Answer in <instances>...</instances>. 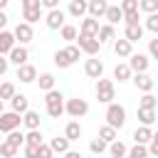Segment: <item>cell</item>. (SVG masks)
<instances>
[{
	"label": "cell",
	"instance_id": "cb8c5ba5",
	"mask_svg": "<svg viewBox=\"0 0 158 158\" xmlns=\"http://www.w3.org/2000/svg\"><path fill=\"white\" fill-rule=\"evenodd\" d=\"M106 20H109L111 27H114L116 22H121V20H123V10H121V5H109V10H106Z\"/></svg>",
	"mask_w": 158,
	"mask_h": 158
},
{
	"label": "cell",
	"instance_id": "f6af8a7d",
	"mask_svg": "<svg viewBox=\"0 0 158 158\" xmlns=\"http://www.w3.org/2000/svg\"><path fill=\"white\" fill-rule=\"evenodd\" d=\"M64 52H67V57L72 59V64H74V62H79V54H81V49H79L77 44H69V47H64Z\"/></svg>",
	"mask_w": 158,
	"mask_h": 158
},
{
	"label": "cell",
	"instance_id": "91938a15",
	"mask_svg": "<svg viewBox=\"0 0 158 158\" xmlns=\"http://www.w3.org/2000/svg\"><path fill=\"white\" fill-rule=\"evenodd\" d=\"M17 158H20V156H17Z\"/></svg>",
	"mask_w": 158,
	"mask_h": 158
},
{
	"label": "cell",
	"instance_id": "ac0fdd59",
	"mask_svg": "<svg viewBox=\"0 0 158 158\" xmlns=\"http://www.w3.org/2000/svg\"><path fill=\"white\" fill-rule=\"evenodd\" d=\"M17 79H20L22 84H32V81L37 79V69H35L32 64H25V67H17Z\"/></svg>",
	"mask_w": 158,
	"mask_h": 158
},
{
	"label": "cell",
	"instance_id": "d4e9b609",
	"mask_svg": "<svg viewBox=\"0 0 158 158\" xmlns=\"http://www.w3.org/2000/svg\"><path fill=\"white\" fill-rule=\"evenodd\" d=\"M141 37H143V25H133V27H126L123 30V40H128L131 44L138 42Z\"/></svg>",
	"mask_w": 158,
	"mask_h": 158
},
{
	"label": "cell",
	"instance_id": "db71d44e",
	"mask_svg": "<svg viewBox=\"0 0 158 158\" xmlns=\"http://www.w3.org/2000/svg\"><path fill=\"white\" fill-rule=\"evenodd\" d=\"M7 67H10V59H7L5 54H0V77L7 72Z\"/></svg>",
	"mask_w": 158,
	"mask_h": 158
},
{
	"label": "cell",
	"instance_id": "7402d4cb",
	"mask_svg": "<svg viewBox=\"0 0 158 158\" xmlns=\"http://www.w3.org/2000/svg\"><path fill=\"white\" fill-rule=\"evenodd\" d=\"M114 79H118V81H128V79H133V72H131L128 62H126V64H116V67H114Z\"/></svg>",
	"mask_w": 158,
	"mask_h": 158
},
{
	"label": "cell",
	"instance_id": "8fae6325",
	"mask_svg": "<svg viewBox=\"0 0 158 158\" xmlns=\"http://www.w3.org/2000/svg\"><path fill=\"white\" fill-rule=\"evenodd\" d=\"M7 59L15 64V67H25L27 64V59H30V52H27V47H22V44H17L10 54H7Z\"/></svg>",
	"mask_w": 158,
	"mask_h": 158
},
{
	"label": "cell",
	"instance_id": "e0dca14e",
	"mask_svg": "<svg viewBox=\"0 0 158 158\" xmlns=\"http://www.w3.org/2000/svg\"><path fill=\"white\" fill-rule=\"evenodd\" d=\"M10 106H12V111H15V114H20V116H25V114L30 111V101H27V96H25V94H15V96H12V101H10Z\"/></svg>",
	"mask_w": 158,
	"mask_h": 158
},
{
	"label": "cell",
	"instance_id": "11a10c76",
	"mask_svg": "<svg viewBox=\"0 0 158 158\" xmlns=\"http://www.w3.org/2000/svg\"><path fill=\"white\" fill-rule=\"evenodd\" d=\"M5 25H7V15L0 12V32H5Z\"/></svg>",
	"mask_w": 158,
	"mask_h": 158
},
{
	"label": "cell",
	"instance_id": "f35d334b",
	"mask_svg": "<svg viewBox=\"0 0 158 158\" xmlns=\"http://www.w3.org/2000/svg\"><path fill=\"white\" fill-rule=\"evenodd\" d=\"M77 37H79V32H77V27H74V25H64V27H62V40L74 42Z\"/></svg>",
	"mask_w": 158,
	"mask_h": 158
},
{
	"label": "cell",
	"instance_id": "7dc6e473",
	"mask_svg": "<svg viewBox=\"0 0 158 158\" xmlns=\"http://www.w3.org/2000/svg\"><path fill=\"white\" fill-rule=\"evenodd\" d=\"M146 30H151V32H158V12L146 17Z\"/></svg>",
	"mask_w": 158,
	"mask_h": 158
},
{
	"label": "cell",
	"instance_id": "e575fe53",
	"mask_svg": "<svg viewBox=\"0 0 158 158\" xmlns=\"http://www.w3.org/2000/svg\"><path fill=\"white\" fill-rule=\"evenodd\" d=\"M12 96H15V84L12 81H2L0 84V101H5V99L12 101Z\"/></svg>",
	"mask_w": 158,
	"mask_h": 158
},
{
	"label": "cell",
	"instance_id": "681fc988",
	"mask_svg": "<svg viewBox=\"0 0 158 158\" xmlns=\"http://www.w3.org/2000/svg\"><path fill=\"white\" fill-rule=\"evenodd\" d=\"M148 54H151L153 59H158V37H156V40H148Z\"/></svg>",
	"mask_w": 158,
	"mask_h": 158
},
{
	"label": "cell",
	"instance_id": "f5cc1de1",
	"mask_svg": "<svg viewBox=\"0 0 158 158\" xmlns=\"http://www.w3.org/2000/svg\"><path fill=\"white\" fill-rule=\"evenodd\" d=\"M52 153H54V151H52L47 143H42V146H40V158H52Z\"/></svg>",
	"mask_w": 158,
	"mask_h": 158
},
{
	"label": "cell",
	"instance_id": "6f0895ef",
	"mask_svg": "<svg viewBox=\"0 0 158 158\" xmlns=\"http://www.w3.org/2000/svg\"><path fill=\"white\" fill-rule=\"evenodd\" d=\"M5 7H7V0H0V12H2Z\"/></svg>",
	"mask_w": 158,
	"mask_h": 158
},
{
	"label": "cell",
	"instance_id": "ffe728a7",
	"mask_svg": "<svg viewBox=\"0 0 158 158\" xmlns=\"http://www.w3.org/2000/svg\"><path fill=\"white\" fill-rule=\"evenodd\" d=\"M89 12V2H84V0H72L69 2V15L72 17H84Z\"/></svg>",
	"mask_w": 158,
	"mask_h": 158
},
{
	"label": "cell",
	"instance_id": "603a6c76",
	"mask_svg": "<svg viewBox=\"0 0 158 158\" xmlns=\"http://www.w3.org/2000/svg\"><path fill=\"white\" fill-rule=\"evenodd\" d=\"M49 148H52L54 153H62V156H64L67 151H72V148H69V141H67L64 136H54V138L49 141Z\"/></svg>",
	"mask_w": 158,
	"mask_h": 158
},
{
	"label": "cell",
	"instance_id": "f546056e",
	"mask_svg": "<svg viewBox=\"0 0 158 158\" xmlns=\"http://www.w3.org/2000/svg\"><path fill=\"white\" fill-rule=\"evenodd\" d=\"M109 153H111V158H126V156H128V148H126V143L114 141V143L109 146Z\"/></svg>",
	"mask_w": 158,
	"mask_h": 158
},
{
	"label": "cell",
	"instance_id": "bcb514c9",
	"mask_svg": "<svg viewBox=\"0 0 158 158\" xmlns=\"http://www.w3.org/2000/svg\"><path fill=\"white\" fill-rule=\"evenodd\" d=\"M123 22H126V27L141 25V15H138V12H128V15H123Z\"/></svg>",
	"mask_w": 158,
	"mask_h": 158
},
{
	"label": "cell",
	"instance_id": "44dd1931",
	"mask_svg": "<svg viewBox=\"0 0 158 158\" xmlns=\"http://www.w3.org/2000/svg\"><path fill=\"white\" fill-rule=\"evenodd\" d=\"M114 52H116V57H131L133 54V44L128 40H116L114 42Z\"/></svg>",
	"mask_w": 158,
	"mask_h": 158
},
{
	"label": "cell",
	"instance_id": "1f68e13d",
	"mask_svg": "<svg viewBox=\"0 0 158 158\" xmlns=\"http://www.w3.org/2000/svg\"><path fill=\"white\" fill-rule=\"evenodd\" d=\"M52 59H54V64H57L59 69H67V67H72V59L67 57V52H64V49H57Z\"/></svg>",
	"mask_w": 158,
	"mask_h": 158
},
{
	"label": "cell",
	"instance_id": "9a60e30c",
	"mask_svg": "<svg viewBox=\"0 0 158 158\" xmlns=\"http://www.w3.org/2000/svg\"><path fill=\"white\" fill-rule=\"evenodd\" d=\"M17 40H15V32H0V54H10L17 44H15Z\"/></svg>",
	"mask_w": 158,
	"mask_h": 158
},
{
	"label": "cell",
	"instance_id": "52a82bcc",
	"mask_svg": "<svg viewBox=\"0 0 158 158\" xmlns=\"http://www.w3.org/2000/svg\"><path fill=\"white\" fill-rule=\"evenodd\" d=\"M64 17H67V15H64V10L59 7V10L47 12V15H44V22H47V27H49V30H62V27L67 25V22H64Z\"/></svg>",
	"mask_w": 158,
	"mask_h": 158
},
{
	"label": "cell",
	"instance_id": "4dcf8cb0",
	"mask_svg": "<svg viewBox=\"0 0 158 158\" xmlns=\"http://www.w3.org/2000/svg\"><path fill=\"white\" fill-rule=\"evenodd\" d=\"M156 106H158V99H156L153 94H143V96L138 99V109H148V111H156Z\"/></svg>",
	"mask_w": 158,
	"mask_h": 158
},
{
	"label": "cell",
	"instance_id": "b9f144b4",
	"mask_svg": "<svg viewBox=\"0 0 158 158\" xmlns=\"http://www.w3.org/2000/svg\"><path fill=\"white\" fill-rule=\"evenodd\" d=\"M57 101H64V94L59 89H52V91L44 94V104H57Z\"/></svg>",
	"mask_w": 158,
	"mask_h": 158
},
{
	"label": "cell",
	"instance_id": "680465c9",
	"mask_svg": "<svg viewBox=\"0 0 158 158\" xmlns=\"http://www.w3.org/2000/svg\"><path fill=\"white\" fill-rule=\"evenodd\" d=\"M0 114H2V101H0Z\"/></svg>",
	"mask_w": 158,
	"mask_h": 158
},
{
	"label": "cell",
	"instance_id": "816d5d0a",
	"mask_svg": "<svg viewBox=\"0 0 158 158\" xmlns=\"http://www.w3.org/2000/svg\"><path fill=\"white\" fill-rule=\"evenodd\" d=\"M42 10H47V12L59 10V2H57V0H42Z\"/></svg>",
	"mask_w": 158,
	"mask_h": 158
},
{
	"label": "cell",
	"instance_id": "5b68a950",
	"mask_svg": "<svg viewBox=\"0 0 158 158\" xmlns=\"http://www.w3.org/2000/svg\"><path fill=\"white\" fill-rule=\"evenodd\" d=\"M22 123V116L15 111H2L0 114V133H12L17 131V126Z\"/></svg>",
	"mask_w": 158,
	"mask_h": 158
},
{
	"label": "cell",
	"instance_id": "2e32d148",
	"mask_svg": "<svg viewBox=\"0 0 158 158\" xmlns=\"http://www.w3.org/2000/svg\"><path fill=\"white\" fill-rule=\"evenodd\" d=\"M106 10H109V2L106 0H91L89 2V17H94V20L106 17Z\"/></svg>",
	"mask_w": 158,
	"mask_h": 158
},
{
	"label": "cell",
	"instance_id": "f1b7e54d",
	"mask_svg": "<svg viewBox=\"0 0 158 158\" xmlns=\"http://www.w3.org/2000/svg\"><path fill=\"white\" fill-rule=\"evenodd\" d=\"M116 136H118V133H116V128H111V126H101V128H99V138H101L104 143H109V146H111L114 141H118Z\"/></svg>",
	"mask_w": 158,
	"mask_h": 158
},
{
	"label": "cell",
	"instance_id": "c3c4849f",
	"mask_svg": "<svg viewBox=\"0 0 158 158\" xmlns=\"http://www.w3.org/2000/svg\"><path fill=\"white\" fill-rule=\"evenodd\" d=\"M22 158H40V148H35V146H25Z\"/></svg>",
	"mask_w": 158,
	"mask_h": 158
},
{
	"label": "cell",
	"instance_id": "7a4b0ae2",
	"mask_svg": "<svg viewBox=\"0 0 158 158\" xmlns=\"http://www.w3.org/2000/svg\"><path fill=\"white\" fill-rule=\"evenodd\" d=\"M96 99L101 101V104H114V99H116V86H114V81L111 79H99L96 81Z\"/></svg>",
	"mask_w": 158,
	"mask_h": 158
},
{
	"label": "cell",
	"instance_id": "9c48e42d",
	"mask_svg": "<svg viewBox=\"0 0 158 158\" xmlns=\"http://www.w3.org/2000/svg\"><path fill=\"white\" fill-rule=\"evenodd\" d=\"M148 64H151V59L146 57V54H131V59H128V67H131V72L133 74H146V69H148Z\"/></svg>",
	"mask_w": 158,
	"mask_h": 158
},
{
	"label": "cell",
	"instance_id": "ee69618b",
	"mask_svg": "<svg viewBox=\"0 0 158 158\" xmlns=\"http://www.w3.org/2000/svg\"><path fill=\"white\" fill-rule=\"evenodd\" d=\"M121 10H123V15L138 12V0H123V2H121Z\"/></svg>",
	"mask_w": 158,
	"mask_h": 158
},
{
	"label": "cell",
	"instance_id": "60d3db41",
	"mask_svg": "<svg viewBox=\"0 0 158 158\" xmlns=\"http://www.w3.org/2000/svg\"><path fill=\"white\" fill-rule=\"evenodd\" d=\"M126 158H148V146H133V148H128Z\"/></svg>",
	"mask_w": 158,
	"mask_h": 158
},
{
	"label": "cell",
	"instance_id": "5bb4252c",
	"mask_svg": "<svg viewBox=\"0 0 158 158\" xmlns=\"http://www.w3.org/2000/svg\"><path fill=\"white\" fill-rule=\"evenodd\" d=\"M153 141V131L148 128V126H138L136 131H133V143L136 146H148Z\"/></svg>",
	"mask_w": 158,
	"mask_h": 158
},
{
	"label": "cell",
	"instance_id": "8d00e7d4",
	"mask_svg": "<svg viewBox=\"0 0 158 158\" xmlns=\"http://www.w3.org/2000/svg\"><path fill=\"white\" fill-rule=\"evenodd\" d=\"M148 12V15H156L158 12V0H141L138 2V12Z\"/></svg>",
	"mask_w": 158,
	"mask_h": 158
},
{
	"label": "cell",
	"instance_id": "74e56055",
	"mask_svg": "<svg viewBox=\"0 0 158 158\" xmlns=\"http://www.w3.org/2000/svg\"><path fill=\"white\" fill-rule=\"evenodd\" d=\"M64 114V101H57V104H47V116L52 118H59Z\"/></svg>",
	"mask_w": 158,
	"mask_h": 158
},
{
	"label": "cell",
	"instance_id": "4316f807",
	"mask_svg": "<svg viewBox=\"0 0 158 158\" xmlns=\"http://www.w3.org/2000/svg\"><path fill=\"white\" fill-rule=\"evenodd\" d=\"M96 40L104 44V42H116V32H114V27L111 25H101V30H99V35H96Z\"/></svg>",
	"mask_w": 158,
	"mask_h": 158
},
{
	"label": "cell",
	"instance_id": "f907efd6",
	"mask_svg": "<svg viewBox=\"0 0 158 158\" xmlns=\"http://www.w3.org/2000/svg\"><path fill=\"white\" fill-rule=\"evenodd\" d=\"M148 156H158V131L153 133V141L148 143Z\"/></svg>",
	"mask_w": 158,
	"mask_h": 158
},
{
	"label": "cell",
	"instance_id": "83f0119b",
	"mask_svg": "<svg viewBox=\"0 0 158 158\" xmlns=\"http://www.w3.org/2000/svg\"><path fill=\"white\" fill-rule=\"evenodd\" d=\"M37 84H40V89L47 94V91H52L54 89V74H49V72H44V74H40V79H37Z\"/></svg>",
	"mask_w": 158,
	"mask_h": 158
},
{
	"label": "cell",
	"instance_id": "d6986e66",
	"mask_svg": "<svg viewBox=\"0 0 158 158\" xmlns=\"http://www.w3.org/2000/svg\"><path fill=\"white\" fill-rule=\"evenodd\" d=\"M64 138H67L69 143L81 138V126H79V121H69V123L64 126Z\"/></svg>",
	"mask_w": 158,
	"mask_h": 158
},
{
	"label": "cell",
	"instance_id": "ba28073f",
	"mask_svg": "<svg viewBox=\"0 0 158 158\" xmlns=\"http://www.w3.org/2000/svg\"><path fill=\"white\" fill-rule=\"evenodd\" d=\"M15 40L25 47L27 42H32L35 40V32H32V25H27V22H17V27H15Z\"/></svg>",
	"mask_w": 158,
	"mask_h": 158
},
{
	"label": "cell",
	"instance_id": "9f6ffc18",
	"mask_svg": "<svg viewBox=\"0 0 158 158\" xmlns=\"http://www.w3.org/2000/svg\"><path fill=\"white\" fill-rule=\"evenodd\" d=\"M64 158H81V153H79V151H67Z\"/></svg>",
	"mask_w": 158,
	"mask_h": 158
},
{
	"label": "cell",
	"instance_id": "8992f818",
	"mask_svg": "<svg viewBox=\"0 0 158 158\" xmlns=\"http://www.w3.org/2000/svg\"><path fill=\"white\" fill-rule=\"evenodd\" d=\"M77 47H79L84 54H89V57H96V54H99V47H101V42H99L96 37L79 35V37H77Z\"/></svg>",
	"mask_w": 158,
	"mask_h": 158
},
{
	"label": "cell",
	"instance_id": "d6a6232c",
	"mask_svg": "<svg viewBox=\"0 0 158 158\" xmlns=\"http://www.w3.org/2000/svg\"><path fill=\"white\" fill-rule=\"evenodd\" d=\"M25 146L40 148V146H42V131H27V133H25Z\"/></svg>",
	"mask_w": 158,
	"mask_h": 158
},
{
	"label": "cell",
	"instance_id": "836d02e7",
	"mask_svg": "<svg viewBox=\"0 0 158 158\" xmlns=\"http://www.w3.org/2000/svg\"><path fill=\"white\" fill-rule=\"evenodd\" d=\"M138 121H141V126H148V128H151V123L156 121V111H148V109H138Z\"/></svg>",
	"mask_w": 158,
	"mask_h": 158
},
{
	"label": "cell",
	"instance_id": "ab89813d",
	"mask_svg": "<svg viewBox=\"0 0 158 158\" xmlns=\"http://www.w3.org/2000/svg\"><path fill=\"white\" fill-rule=\"evenodd\" d=\"M7 143H12L15 148H20V146H25V133H20V131H12V133H7V138H5Z\"/></svg>",
	"mask_w": 158,
	"mask_h": 158
},
{
	"label": "cell",
	"instance_id": "7bdbcfd3",
	"mask_svg": "<svg viewBox=\"0 0 158 158\" xmlns=\"http://www.w3.org/2000/svg\"><path fill=\"white\" fill-rule=\"evenodd\" d=\"M106 148H109V143H104V141H101L99 136H96V138H94V141L89 143V151H91V153H104Z\"/></svg>",
	"mask_w": 158,
	"mask_h": 158
},
{
	"label": "cell",
	"instance_id": "484cf974",
	"mask_svg": "<svg viewBox=\"0 0 158 158\" xmlns=\"http://www.w3.org/2000/svg\"><path fill=\"white\" fill-rule=\"evenodd\" d=\"M22 123H25V126H27L30 131H40V114L30 109V111H27V114L22 116Z\"/></svg>",
	"mask_w": 158,
	"mask_h": 158
},
{
	"label": "cell",
	"instance_id": "30bf717a",
	"mask_svg": "<svg viewBox=\"0 0 158 158\" xmlns=\"http://www.w3.org/2000/svg\"><path fill=\"white\" fill-rule=\"evenodd\" d=\"M84 72H86V77H91V79H104V62L101 59H86V64H84Z\"/></svg>",
	"mask_w": 158,
	"mask_h": 158
},
{
	"label": "cell",
	"instance_id": "6da1fadb",
	"mask_svg": "<svg viewBox=\"0 0 158 158\" xmlns=\"http://www.w3.org/2000/svg\"><path fill=\"white\" fill-rule=\"evenodd\" d=\"M123 123H126V109L121 104H109L106 106V126L118 131V128H123Z\"/></svg>",
	"mask_w": 158,
	"mask_h": 158
},
{
	"label": "cell",
	"instance_id": "3957f363",
	"mask_svg": "<svg viewBox=\"0 0 158 158\" xmlns=\"http://www.w3.org/2000/svg\"><path fill=\"white\" fill-rule=\"evenodd\" d=\"M40 17H42V0H22V20L32 25Z\"/></svg>",
	"mask_w": 158,
	"mask_h": 158
},
{
	"label": "cell",
	"instance_id": "d590c367",
	"mask_svg": "<svg viewBox=\"0 0 158 158\" xmlns=\"http://www.w3.org/2000/svg\"><path fill=\"white\" fill-rule=\"evenodd\" d=\"M0 158H17V148H15L12 143L2 141V143H0Z\"/></svg>",
	"mask_w": 158,
	"mask_h": 158
},
{
	"label": "cell",
	"instance_id": "7c38bea8",
	"mask_svg": "<svg viewBox=\"0 0 158 158\" xmlns=\"http://www.w3.org/2000/svg\"><path fill=\"white\" fill-rule=\"evenodd\" d=\"M99 30H101L99 20H94V17H84V20H81V30H79V35L96 37V35H99Z\"/></svg>",
	"mask_w": 158,
	"mask_h": 158
},
{
	"label": "cell",
	"instance_id": "277c9868",
	"mask_svg": "<svg viewBox=\"0 0 158 158\" xmlns=\"http://www.w3.org/2000/svg\"><path fill=\"white\" fill-rule=\"evenodd\" d=\"M64 111L72 116V118H81V116H86L89 114V101L86 99H69L67 104H64Z\"/></svg>",
	"mask_w": 158,
	"mask_h": 158
},
{
	"label": "cell",
	"instance_id": "4fadbf2b",
	"mask_svg": "<svg viewBox=\"0 0 158 158\" xmlns=\"http://www.w3.org/2000/svg\"><path fill=\"white\" fill-rule=\"evenodd\" d=\"M133 84H136V89L138 91H143V94H151V89H153V77H148V74H133V79H131Z\"/></svg>",
	"mask_w": 158,
	"mask_h": 158
}]
</instances>
